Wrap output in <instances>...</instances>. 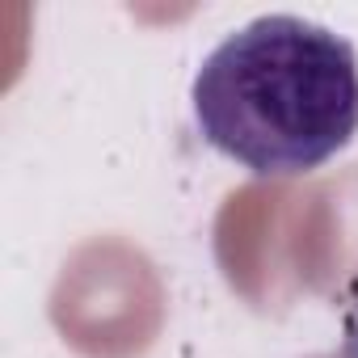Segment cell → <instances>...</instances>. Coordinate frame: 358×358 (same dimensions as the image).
I'll return each instance as SVG.
<instances>
[{"label": "cell", "instance_id": "1", "mask_svg": "<svg viewBox=\"0 0 358 358\" xmlns=\"http://www.w3.org/2000/svg\"><path fill=\"white\" fill-rule=\"evenodd\" d=\"M203 143L253 177H303L358 135L354 43L295 13L232 30L194 72Z\"/></svg>", "mask_w": 358, "mask_h": 358}]
</instances>
